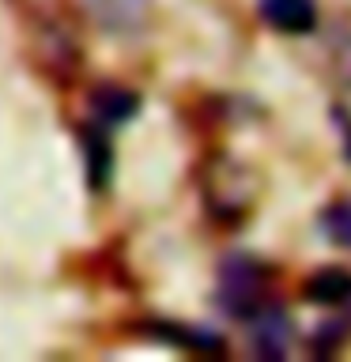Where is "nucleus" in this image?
<instances>
[{
	"label": "nucleus",
	"instance_id": "nucleus-1",
	"mask_svg": "<svg viewBox=\"0 0 351 362\" xmlns=\"http://www.w3.org/2000/svg\"><path fill=\"white\" fill-rule=\"evenodd\" d=\"M268 27L283 34H310L317 23V0H257Z\"/></svg>",
	"mask_w": 351,
	"mask_h": 362
},
{
	"label": "nucleus",
	"instance_id": "nucleus-2",
	"mask_svg": "<svg viewBox=\"0 0 351 362\" xmlns=\"http://www.w3.org/2000/svg\"><path fill=\"white\" fill-rule=\"evenodd\" d=\"M306 294L317 305H340L351 298V272L344 268H321L313 279H306Z\"/></svg>",
	"mask_w": 351,
	"mask_h": 362
},
{
	"label": "nucleus",
	"instance_id": "nucleus-3",
	"mask_svg": "<svg viewBox=\"0 0 351 362\" xmlns=\"http://www.w3.org/2000/svg\"><path fill=\"white\" fill-rule=\"evenodd\" d=\"M136 113V98L121 87H102L95 95V124H121Z\"/></svg>",
	"mask_w": 351,
	"mask_h": 362
},
{
	"label": "nucleus",
	"instance_id": "nucleus-4",
	"mask_svg": "<svg viewBox=\"0 0 351 362\" xmlns=\"http://www.w3.org/2000/svg\"><path fill=\"white\" fill-rule=\"evenodd\" d=\"M223 294H226V302H249L253 305L260 298V276L253 272V264H231L223 272Z\"/></svg>",
	"mask_w": 351,
	"mask_h": 362
},
{
	"label": "nucleus",
	"instance_id": "nucleus-5",
	"mask_svg": "<svg viewBox=\"0 0 351 362\" xmlns=\"http://www.w3.org/2000/svg\"><path fill=\"white\" fill-rule=\"evenodd\" d=\"M253 344L257 351H265V355H283V347H287V321H283V313L276 310H265L253 317Z\"/></svg>",
	"mask_w": 351,
	"mask_h": 362
},
{
	"label": "nucleus",
	"instance_id": "nucleus-6",
	"mask_svg": "<svg viewBox=\"0 0 351 362\" xmlns=\"http://www.w3.org/2000/svg\"><path fill=\"white\" fill-rule=\"evenodd\" d=\"M87 166H91V185L102 189L110 177V144H106V132H102V124L87 132Z\"/></svg>",
	"mask_w": 351,
	"mask_h": 362
},
{
	"label": "nucleus",
	"instance_id": "nucleus-7",
	"mask_svg": "<svg viewBox=\"0 0 351 362\" xmlns=\"http://www.w3.org/2000/svg\"><path fill=\"white\" fill-rule=\"evenodd\" d=\"M321 226H325V234L333 238L336 245H351V200L333 204V208L325 211Z\"/></svg>",
	"mask_w": 351,
	"mask_h": 362
},
{
	"label": "nucleus",
	"instance_id": "nucleus-8",
	"mask_svg": "<svg viewBox=\"0 0 351 362\" xmlns=\"http://www.w3.org/2000/svg\"><path fill=\"white\" fill-rule=\"evenodd\" d=\"M106 23H132V16L144 8V0H95Z\"/></svg>",
	"mask_w": 351,
	"mask_h": 362
}]
</instances>
